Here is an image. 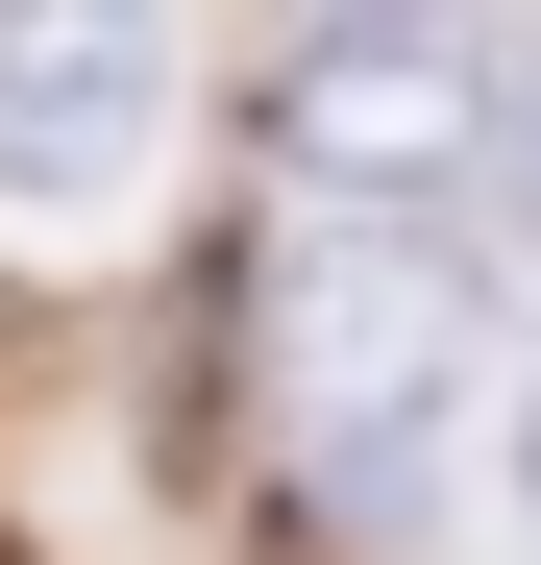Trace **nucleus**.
I'll return each instance as SVG.
<instances>
[{
    "label": "nucleus",
    "mask_w": 541,
    "mask_h": 565,
    "mask_svg": "<svg viewBox=\"0 0 541 565\" xmlns=\"http://www.w3.org/2000/svg\"><path fill=\"white\" fill-rule=\"evenodd\" d=\"M246 344H270V467L320 516H418V467H443V418L492 369V270L443 222H270Z\"/></svg>",
    "instance_id": "obj_1"
},
{
    "label": "nucleus",
    "mask_w": 541,
    "mask_h": 565,
    "mask_svg": "<svg viewBox=\"0 0 541 565\" xmlns=\"http://www.w3.org/2000/svg\"><path fill=\"white\" fill-rule=\"evenodd\" d=\"M492 148V25H296L270 50V172L320 222H418Z\"/></svg>",
    "instance_id": "obj_2"
},
{
    "label": "nucleus",
    "mask_w": 541,
    "mask_h": 565,
    "mask_svg": "<svg viewBox=\"0 0 541 565\" xmlns=\"http://www.w3.org/2000/svg\"><path fill=\"white\" fill-rule=\"evenodd\" d=\"M172 124V25H124V0H25L0 25V198H124Z\"/></svg>",
    "instance_id": "obj_3"
},
{
    "label": "nucleus",
    "mask_w": 541,
    "mask_h": 565,
    "mask_svg": "<svg viewBox=\"0 0 541 565\" xmlns=\"http://www.w3.org/2000/svg\"><path fill=\"white\" fill-rule=\"evenodd\" d=\"M468 172H492V222L541 246V50H492V148H468Z\"/></svg>",
    "instance_id": "obj_4"
},
{
    "label": "nucleus",
    "mask_w": 541,
    "mask_h": 565,
    "mask_svg": "<svg viewBox=\"0 0 541 565\" xmlns=\"http://www.w3.org/2000/svg\"><path fill=\"white\" fill-rule=\"evenodd\" d=\"M517 516H541V369H517Z\"/></svg>",
    "instance_id": "obj_5"
},
{
    "label": "nucleus",
    "mask_w": 541,
    "mask_h": 565,
    "mask_svg": "<svg viewBox=\"0 0 541 565\" xmlns=\"http://www.w3.org/2000/svg\"><path fill=\"white\" fill-rule=\"evenodd\" d=\"M0 565H25V541H0Z\"/></svg>",
    "instance_id": "obj_6"
}]
</instances>
